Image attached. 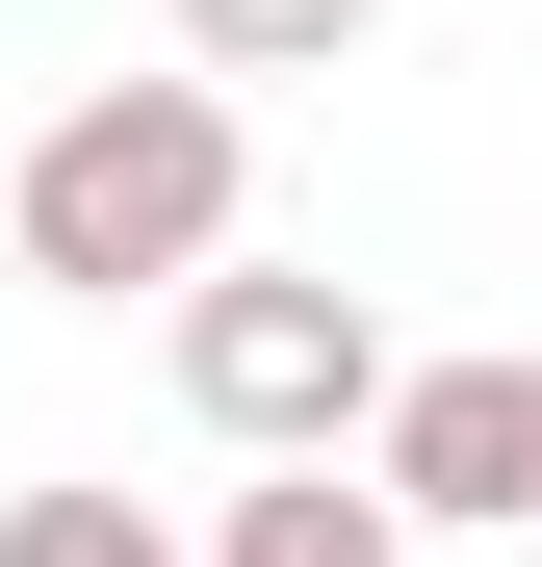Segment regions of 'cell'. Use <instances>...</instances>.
Here are the masks:
<instances>
[{
  "instance_id": "cell-1",
  "label": "cell",
  "mask_w": 542,
  "mask_h": 567,
  "mask_svg": "<svg viewBox=\"0 0 542 567\" xmlns=\"http://www.w3.org/2000/svg\"><path fill=\"white\" fill-rule=\"evenodd\" d=\"M233 207H258V130L233 78H78V104L0 155V258L130 310V284H233Z\"/></svg>"
},
{
  "instance_id": "cell-2",
  "label": "cell",
  "mask_w": 542,
  "mask_h": 567,
  "mask_svg": "<svg viewBox=\"0 0 542 567\" xmlns=\"http://www.w3.org/2000/svg\"><path fill=\"white\" fill-rule=\"evenodd\" d=\"M388 310H361L336 258H233V284H181V413H207L233 464H361L388 439Z\"/></svg>"
},
{
  "instance_id": "cell-3",
  "label": "cell",
  "mask_w": 542,
  "mask_h": 567,
  "mask_svg": "<svg viewBox=\"0 0 542 567\" xmlns=\"http://www.w3.org/2000/svg\"><path fill=\"white\" fill-rule=\"evenodd\" d=\"M361 491H388V516H491V542H542V361H413L388 439H361Z\"/></svg>"
},
{
  "instance_id": "cell-4",
  "label": "cell",
  "mask_w": 542,
  "mask_h": 567,
  "mask_svg": "<svg viewBox=\"0 0 542 567\" xmlns=\"http://www.w3.org/2000/svg\"><path fill=\"white\" fill-rule=\"evenodd\" d=\"M207 567H413V516L361 491V464H258V491L207 516Z\"/></svg>"
},
{
  "instance_id": "cell-5",
  "label": "cell",
  "mask_w": 542,
  "mask_h": 567,
  "mask_svg": "<svg viewBox=\"0 0 542 567\" xmlns=\"http://www.w3.org/2000/svg\"><path fill=\"white\" fill-rule=\"evenodd\" d=\"M388 0H181V78H336Z\"/></svg>"
},
{
  "instance_id": "cell-6",
  "label": "cell",
  "mask_w": 542,
  "mask_h": 567,
  "mask_svg": "<svg viewBox=\"0 0 542 567\" xmlns=\"http://www.w3.org/2000/svg\"><path fill=\"white\" fill-rule=\"evenodd\" d=\"M0 567H207V542L130 516V491H0Z\"/></svg>"
}]
</instances>
